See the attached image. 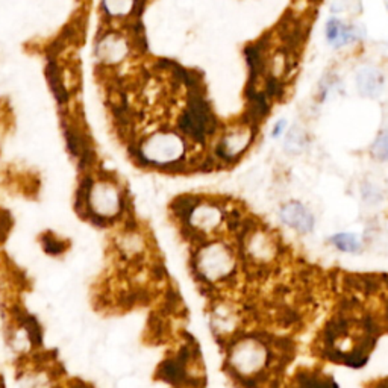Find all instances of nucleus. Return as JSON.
Masks as SVG:
<instances>
[{
	"label": "nucleus",
	"mask_w": 388,
	"mask_h": 388,
	"mask_svg": "<svg viewBox=\"0 0 388 388\" xmlns=\"http://www.w3.org/2000/svg\"><path fill=\"white\" fill-rule=\"evenodd\" d=\"M256 137V125L241 122L228 127L219 138L212 157L219 164H234L251 148Z\"/></svg>",
	"instance_id": "6"
},
{
	"label": "nucleus",
	"mask_w": 388,
	"mask_h": 388,
	"mask_svg": "<svg viewBox=\"0 0 388 388\" xmlns=\"http://www.w3.org/2000/svg\"><path fill=\"white\" fill-rule=\"evenodd\" d=\"M384 3H385V8L388 10V0H384Z\"/></svg>",
	"instance_id": "24"
},
{
	"label": "nucleus",
	"mask_w": 388,
	"mask_h": 388,
	"mask_svg": "<svg viewBox=\"0 0 388 388\" xmlns=\"http://www.w3.org/2000/svg\"><path fill=\"white\" fill-rule=\"evenodd\" d=\"M116 388H140V381H138V378H135V376L125 375L120 378V381L117 382Z\"/></svg>",
	"instance_id": "21"
},
{
	"label": "nucleus",
	"mask_w": 388,
	"mask_h": 388,
	"mask_svg": "<svg viewBox=\"0 0 388 388\" xmlns=\"http://www.w3.org/2000/svg\"><path fill=\"white\" fill-rule=\"evenodd\" d=\"M170 210L178 219L180 231L194 245L222 237V229L226 226L228 210L212 197L180 196L173 201Z\"/></svg>",
	"instance_id": "3"
},
{
	"label": "nucleus",
	"mask_w": 388,
	"mask_h": 388,
	"mask_svg": "<svg viewBox=\"0 0 388 388\" xmlns=\"http://www.w3.org/2000/svg\"><path fill=\"white\" fill-rule=\"evenodd\" d=\"M240 252L225 237H214L194 245L189 267L199 286L222 288L237 278Z\"/></svg>",
	"instance_id": "2"
},
{
	"label": "nucleus",
	"mask_w": 388,
	"mask_h": 388,
	"mask_svg": "<svg viewBox=\"0 0 388 388\" xmlns=\"http://www.w3.org/2000/svg\"><path fill=\"white\" fill-rule=\"evenodd\" d=\"M279 217L284 225L295 229L302 235L311 234L316 225L313 212L309 211L304 203L296 201L284 203L279 210Z\"/></svg>",
	"instance_id": "10"
},
{
	"label": "nucleus",
	"mask_w": 388,
	"mask_h": 388,
	"mask_svg": "<svg viewBox=\"0 0 388 388\" xmlns=\"http://www.w3.org/2000/svg\"><path fill=\"white\" fill-rule=\"evenodd\" d=\"M367 388H388V376L379 379V381H375L373 384H368Z\"/></svg>",
	"instance_id": "23"
},
{
	"label": "nucleus",
	"mask_w": 388,
	"mask_h": 388,
	"mask_svg": "<svg viewBox=\"0 0 388 388\" xmlns=\"http://www.w3.org/2000/svg\"><path fill=\"white\" fill-rule=\"evenodd\" d=\"M357 88L363 98L376 99L385 90V76L373 65L361 67L355 76Z\"/></svg>",
	"instance_id": "12"
},
{
	"label": "nucleus",
	"mask_w": 388,
	"mask_h": 388,
	"mask_svg": "<svg viewBox=\"0 0 388 388\" xmlns=\"http://www.w3.org/2000/svg\"><path fill=\"white\" fill-rule=\"evenodd\" d=\"M67 286V274L65 272H55L49 276L47 287L52 291H61Z\"/></svg>",
	"instance_id": "20"
},
{
	"label": "nucleus",
	"mask_w": 388,
	"mask_h": 388,
	"mask_svg": "<svg viewBox=\"0 0 388 388\" xmlns=\"http://www.w3.org/2000/svg\"><path fill=\"white\" fill-rule=\"evenodd\" d=\"M241 314L240 309L226 299H217L210 309V327L215 339L228 343L240 332Z\"/></svg>",
	"instance_id": "8"
},
{
	"label": "nucleus",
	"mask_w": 388,
	"mask_h": 388,
	"mask_svg": "<svg viewBox=\"0 0 388 388\" xmlns=\"http://www.w3.org/2000/svg\"><path fill=\"white\" fill-rule=\"evenodd\" d=\"M372 157L378 161H388V131H384L376 137L375 143L372 144V149H370Z\"/></svg>",
	"instance_id": "19"
},
{
	"label": "nucleus",
	"mask_w": 388,
	"mask_h": 388,
	"mask_svg": "<svg viewBox=\"0 0 388 388\" xmlns=\"http://www.w3.org/2000/svg\"><path fill=\"white\" fill-rule=\"evenodd\" d=\"M329 243L339 249L340 252L344 254H359L361 252V241L355 234H349V232H341V234H335L329 238Z\"/></svg>",
	"instance_id": "16"
},
{
	"label": "nucleus",
	"mask_w": 388,
	"mask_h": 388,
	"mask_svg": "<svg viewBox=\"0 0 388 388\" xmlns=\"http://www.w3.org/2000/svg\"><path fill=\"white\" fill-rule=\"evenodd\" d=\"M366 36V31L357 24H348L337 17H332L326 22L325 26V37L326 41L335 49H340L344 46H350L353 42L363 40Z\"/></svg>",
	"instance_id": "9"
},
{
	"label": "nucleus",
	"mask_w": 388,
	"mask_h": 388,
	"mask_svg": "<svg viewBox=\"0 0 388 388\" xmlns=\"http://www.w3.org/2000/svg\"><path fill=\"white\" fill-rule=\"evenodd\" d=\"M127 194L113 175L94 176L85 199L84 210L77 214L93 226L108 228L127 219Z\"/></svg>",
	"instance_id": "4"
},
{
	"label": "nucleus",
	"mask_w": 388,
	"mask_h": 388,
	"mask_svg": "<svg viewBox=\"0 0 388 388\" xmlns=\"http://www.w3.org/2000/svg\"><path fill=\"white\" fill-rule=\"evenodd\" d=\"M20 388H56V375L50 367L36 364L29 368H22L17 378Z\"/></svg>",
	"instance_id": "13"
},
{
	"label": "nucleus",
	"mask_w": 388,
	"mask_h": 388,
	"mask_svg": "<svg viewBox=\"0 0 388 388\" xmlns=\"http://www.w3.org/2000/svg\"><path fill=\"white\" fill-rule=\"evenodd\" d=\"M286 127H287V120L286 118L278 120V122H276V125L272 129V137L279 138L284 134V131H286Z\"/></svg>",
	"instance_id": "22"
},
{
	"label": "nucleus",
	"mask_w": 388,
	"mask_h": 388,
	"mask_svg": "<svg viewBox=\"0 0 388 388\" xmlns=\"http://www.w3.org/2000/svg\"><path fill=\"white\" fill-rule=\"evenodd\" d=\"M305 146H306V134L304 129H302L300 126H293L288 134H287V138H286V150L288 153H293V155H297L300 152H304L305 149Z\"/></svg>",
	"instance_id": "18"
},
{
	"label": "nucleus",
	"mask_w": 388,
	"mask_h": 388,
	"mask_svg": "<svg viewBox=\"0 0 388 388\" xmlns=\"http://www.w3.org/2000/svg\"><path fill=\"white\" fill-rule=\"evenodd\" d=\"M290 388H339V385L331 376L318 370L304 368L293 376Z\"/></svg>",
	"instance_id": "14"
},
{
	"label": "nucleus",
	"mask_w": 388,
	"mask_h": 388,
	"mask_svg": "<svg viewBox=\"0 0 388 388\" xmlns=\"http://www.w3.org/2000/svg\"><path fill=\"white\" fill-rule=\"evenodd\" d=\"M116 251L125 263L138 265L149 252V238L140 225L125 219V225L116 237Z\"/></svg>",
	"instance_id": "7"
},
{
	"label": "nucleus",
	"mask_w": 388,
	"mask_h": 388,
	"mask_svg": "<svg viewBox=\"0 0 388 388\" xmlns=\"http://www.w3.org/2000/svg\"><path fill=\"white\" fill-rule=\"evenodd\" d=\"M137 0H102V8L113 19H123L131 15Z\"/></svg>",
	"instance_id": "15"
},
{
	"label": "nucleus",
	"mask_w": 388,
	"mask_h": 388,
	"mask_svg": "<svg viewBox=\"0 0 388 388\" xmlns=\"http://www.w3.org/2000/svg\"><path fill=\"white\" fill-rule=\"evenodd\" d=\"M129 54V45L122 36L108 33L99 40L96 46V55L102 64L117 65L123 61Z\"/></svg>",
	"instance_id": "11"
},
{
	"label": "nucleus",
	"mask_w": 388,
	"mask_h": 388,
	"mask_svg": "<svg viewBox=\"0 0 388 388\" xmlns=\"http://www.w3.org/2000/svg\"><path fill=\"white\" fill-rule=\"evenodd\" d=\"M187 138L175 131H158L134 146L131 152L138 166L180 171L187 164Z\"/></svg>",
	"instance_id": "5"
},
{
	"label": "nucleus",
	"mask_w": 388,
	"mask_h": 388,
	"mask_svg": "<svg viewBox=\"0 0 388 388\" xmlns=\"http://www.w3.org/2000/svg\"><path fill=\"white\" fill-rule=\"evenodd\" d=\"M225 367L229 376L243 388L267 382L274 361L273 346L261 334H238L225 344Z\"/></svg>",
	"instance_id": "1"
},
{
	"label": "nucleus",
	"mask_w": 388,
	"mask_h": 388,
	"mask_svg": "<svg viewBox=\"0 0 388 388\" xmlns=\"http://www.w3.org/2000/svg\"><path fill=\"white\" fill-rule=\"evenodd\" d=\"M41 246L42 251H45L50 256H59L67 252V241L59 238L55 235L54 232H46V234L41 235Z\"/></svg>",
	"instance_id": "17"
}]
</instances>
